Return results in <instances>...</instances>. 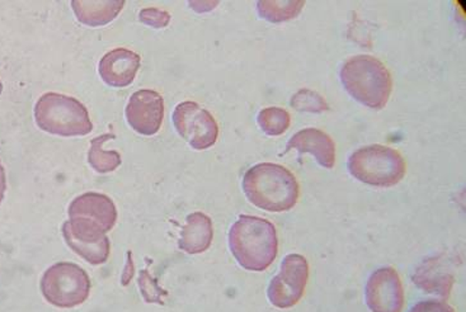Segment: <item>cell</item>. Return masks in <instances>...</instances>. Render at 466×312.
Masks as SVG:
<instances>
[{"mask_svg":"<svg viewBox=\"0 0 466 312\" xmlns=\"http://www.w3.org/2000/svg\"><path fill=\"white\" fill-rule=\"evenodd\" d=\"M41 292L54 307H79L88 298L91 279L85 269L74 263H56L45 272L41 279Z\"/></svg>","mask_w":466,"mask_h":312,"instance_id":"obj_6","label":"cell"},{"mask_svg":"<svg viewBox=\"0 0 466 312\" xmlns=\"http://www.w3.org/2000/svg\"><path fill=\"white\" fill-rule=\"evenodd\" d=\"M214 239L211 218L202 212H194L186 218V225L179 237V249L187 254L207 252Z\"/></svg>","mask_w":466,"mask_h":312,"instance_id":"obj_16","label":"cell"},{"mask_svg":"<svg viewBox=\"0 0 466 312\" xmlns=\"http://www.w3.org/2000/svg\"><path fill=\"white\" fill-rule=\"evenodd\" d=\"M114 134L101 135V136L93 138L91 147L88 151V162L96 172L111 173L121 166V156L117 151H107L104 149L106 141L115 138Z\"/></svg>","mask_w":466,"mask_h":312,"instance_id":"obj_18","label":"cell"},{"mask_svg":"<svg viewBox=\"0 0 466 312\" xmlns=\"http://www.w3.org/2000/svg\"><path fill=\"white\" fill-rule=\"evenodd\" d=\"M257 122L260 130L268 136H279L290 127L291 117L284 108L268 107L259 112Z\"/></svg>","mask_w":466,"mask_h":312,"instance_id":"obj_20","label":"cell"},{"mask_svg":"<svg viewBox=\"0 0 466 312\" xmlns=\"http://www.w3.org/2000/svg\"><path fill=\"white\" fill-rule=\"evenodd\" d=\"M73 11L80 24L91 25V27H99L111 24L112 21L122 11L125 2H99V0H74L72 2Z\"/></svg>","mask_w":466,"mask_h":312,"instance_id":"obj_17","label":"cell"},{"mask_svg":"<svg viewBox=\"0 0 466 312\" xmlns=\"http://www.w3.org/2000/svg\"><path fill=\"white\" fill-rule=\"evenodd\" d=\"M291 107L299 112H309V114H321L329 109L326 99L311 89H300L291 96Z\"/></svg>","mask_w":466,"mask_h":312,"instance_id":"obj_21","label":"cell"},{"mask_svg":"<svg viewBox=\"0 0 466 312\" xmlns=\"http://www.w3.org/2000/svg\"><path fill=\"white\" fill-rule=\"evenodd\" d=\"M339 76L346 92L361 105L376 111L387 106L393 79L380 60L370 55H358L343 64Z\"/></svg>","mask_w":466,"mask_h":312,"instance_id":"obj_3","label":"cell"},{"mask_svg":"<svg viewBox=\"0 0 466 312\" xmlns=\"http://www.w3.org/2000/svg\"><path fill=\"white\" fill-rule=\"evenodd\" d=\"M63 237L67 246L89 265L101 266L107 262L111 244L104 231L69 220L63 225Z\"/></svg>","mask_w":466,"mask_h":312,"instance_id":"obj_10","label":"cell"},{"mask_svg":"<svg viewBox=\"0 0 466 312\" xmlns=\"http://www.w3.org/2000/svg\"><path fill=\"white\" fill-rule=\"evenodd\" d=\"M5 191H6L5 170V168H3L2 163H0V204H2L3 199H5Z\"/></svg>","mask_w":466,"mask_h":312,"instance_id":"obj_26","label":"cell"},{"mask_svg":"<svg viewBox=\"0 0 466 312\" xmlns=\"http://www.w3.org/2000/svg\"><path fill=\"white\" fill-rule=\"evenodd\" d=\"M365 298L372 312L403 311V283L397 270L391 267L375 270L366 283Z\"/></svg>","mask_w":466,"mask_h":312,"instance_id":"obj_9","label":"cell"},{"mask_svg":"<svg viewBox=\"0 0 466 312\" xmlns=\"http://www.w3.org/2000/svg\"><path fill=\"white\" fill-rule=\"evenodd\" d=\"M70 220L99 228L107 234L117 221L114 201L102 193L88 192L74 199L69 206Z\"/></svg>","mask_w":466,"mask_h":312,"instance_id":"obj_12","label":"cell"},{"mask_svg":"<svg viewBox=\"0 0 466 312\" xmlns=\"http://www.w3.org/2000/svg\"><path fill=\"white\" fill-rule=\"evenodd\" d=\"M309 278V265L300 254H289L282 260L281 270L268 286V300L273 307L290 308L304 296Z\"/></svg>","mask_w":466,"mask_h":312,"instance_id":"obj_8","label":"cell"},{"mask_svg":"<svg viewBox=\"0 0 466 312\" xmlns=\"http://www.w3.org/2000/svg\"><path fill=\"white\" fill-rule=\"evenodd\" d=\"M177 133L195 150H207L217 144L218 122L214 116L196 102H182L173 112Z\"/></svg>","mask_w":466,"mask_h":312,"instance_id":"obj_7","label":"cell"},{"mask_svg":"<svg viewBox=\"0 0 466 312\" xmlns=\"http://www.w3.org/2000/svg\"><path fill=\"white\" fill-rule=\"evenodd\" d=\"M134 276H135V265H134V259H133V253H131V250H128L127 262V265H125L124 273H122V277H121V285L127 286L128 283L133 281Z\"/></svg>","mask_w":466,"mask_h":312,"instance_id":"obj_25","label":"cell"},{"mask_svg":"<svg viewBox=\"0 0 466 312\" xmlns=\"http://www.w3.org/2000/svg\"><path fill=\"white\" fill-rule=\"evenodd\" d=\"M35 120L45 133L59 136H86L93 130L88 109L73 96L46 93L35 106Z\"/></svg>","mask_w":466,"mask_h":312,"instance_id":"obj_4","label":"cell"},{"mask_svg":"<svg viewBox=\"0 0 466 312\" xmlns=\"http://www.w3.org/2000/svg\"><path fill=\"white\" fill-rule=\"evenodd\" d=\"M229 247L242 268L263 272L278 257V231L266 218L242 215L230 228Z\"/></svg>","mask_w":466,"mask_h":312,"instance_id":"obj_2","label":"cell"},{"mask_svg":"<svg viewBox=\"0 0 466 312\" xmlns=\"http://www.w3.org/2000/svg\"><path fill=\"white\" fill-rule=\"evenodd\" d=\"M410 312H455L454 308L439 300H424L417 302Z\"/></svg>","mask_w":466,"mask_h":312,"instance_id":"obj_24","label":"cell"},{"mask_svg":"<svg viewBox=\"0 0 466 312\" xmlns=\"http://www.w3.org/2000/svg\"><path fill=\"white\" fill-rule=\"evenodd\" d=\"M414 285L426 294L449 298L455 277L450 260L445 256L432 257L418 267L412 277Z\"/></svg>","mask_w":466,"mask_h":312,"instance_id":"obj_14","label":"cell"},{"mask_svg":"<svg viewBox=\"0 0 466 312\" xmlns=\"http://www.w3.org/2000/svg\"><path fill=\"white\" fill-rule=\"evenodd\" d=\"M243 191L250 204L268 212L290 211L298 204L297 176L279 164L260 163L247 170Z\"/></svg>","mask_w":466,"mask_h":312,"instance_id":"obj_1","label":"cell"},{"mask_svg":"<svg viewBox=\"0 0 466 312\" xmlns=\"http://www.w3.org/2000/svg\"><path fill=\"white\" fill-rule=\"evenodd\" d=\"M291 150H298L300 154H311L318 164L326 169H333L336 163V145L329 135L318 128H304L295 134L289 141L282 156Z\"/></svg>","mask_w":466,"mask_h":312,"instance_id":"obj_15","label":"cell"},{"mask_svg":"<svg viewBox=\"0 0 466 312\" xmlns=\"http://www.w3.org/2000/svg\"><path fill=\"white\" fill-rule=\"evenodd\" d=\"M140 21L143 24L150 25V27L159 28L167 27L170 22V15L168 12L162 11L159 8H146L140 12Z\"/></svg>","mask_w":466,"mask_h":312,"instance_id":"obj_23","label":"cell"},{"mask_svg":"<svg viewBox=\"0 0 466 312\" xmlns=\"http://www.w3.org/2000/svg\"><path fill=\"white\" fill-rule=\"evenodd\" d=\"M304 5L305 2H258L257 12L271 24H281L297 18Z\"/></svg>","mask_w":466,"mask_h":312,"instance_id":"obj_19","label":"cell"},{"mask_svg":"<svg viewBox=\"0 0 466 312\" xmlns=\"http://www.w3.org/2000/svg\"><path fill=\"white\" fill-rule=\"evenodd\" d=\"M347 168L359 182L381 188L397 186L407 172L403 156L384 145L360 147L350 156Z\"/></svg>","mask_w":466,"mask_h":312,"instance_id":"obj_5","label":"cell"},{"mask_svg":"<svg viewBox=\"0 0 466 312\" xmlns=\"http://www.w3.org/2000/svg\"><path fill=\"white\" fill-rule=\"evenodd\" d=\"M127 120L137 134L153 136L163 124L164 99L156 90L141 89L128 99Z\"/></svg>","mask_w":466,"mask_h":312,"instance_id":"obj_11","label":"cell"},{"mask_svg":"<svg viewBox=\"0 0 466 312\" xmlns=\"http://www.w3.org/2000/svg\"><path fill=\"white\" fill-rule=\"evenodd\" d=\"M139 55L127 48L118 47L109 51L99 61L98 72L106 85L114 88H125L134 82L139 72Z\"/></svg>","mask_w":466,"mask_h":312,"instance_id":"obj_13","label":"cell"},{"mask_svg":"<svg viewBox=\"0 0 466 312\" xmlns=\"http://www.w3.org/2000/svg\"><path fill=\"white\" fill-rule=\"evenodd\" d=\"M137 283L147 304H164L163 297L167 296V291L157 285V279H154L147 269L141 270Z\"/></svg>","mask_w":466,"mask_h":312,"instance_id":"obj_22","label":"cell"}]
</instances>
